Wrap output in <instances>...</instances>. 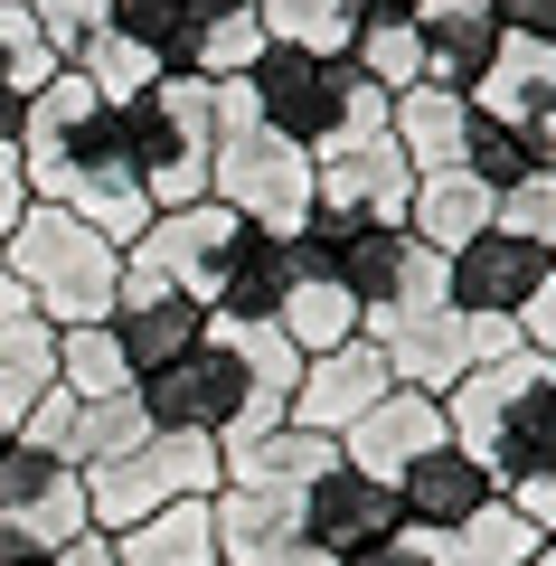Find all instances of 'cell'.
Instances as JSON below:
<instances>
[{
	"mask_svg": "<svg viewBox=\"0 0 556 566\" xmlns=\"http://www.w3.org/2000/svg\"><path fill=\"white\" fill-rule=\"evenodd\" d=\"M20 170H29V199L76 208V218L95 227V237H114V245H133L141 227H151V199H141V180H133V151H123V114L76 76V66H57V76L29 95Z\"/></svg>",
	"mask_w": 556,
	"mask_h": 566,
	"instance_id": "cell-1",
	"label": "cell"
},
{
	"mask_svg": "<svg viewBox=\"0 0 556 566\" xmlns=\"http://www.w3.org/2000/svg\"><path fill=\"white\" fill-rule=\"evenodd\" d=\"M443 424L491 472L500 501L528 510L537 528H556V359L547 349H510V359H481L472 378H453Z\"/></svg>",
	"mask_w": 556,
	"mask_h": 566,
	"instance_id": "cell-2",
	"label": "cell"
},
{
	"mask_svg": "<svg viewBox=\"0 0 556 566\" xmlns=\"http://www.w3.org/2000/svg\"><path fill=\"white\" fill-rule=\"evenodd\" d=\"M0 264L20 274V293H29L57 331L104 322V312H114V293H123V245L95 237L76 208H48V199H29V218L10 227Z\"/></svg>",
	"mask_w": 556,
	"mask_h": 566,
	"instance_id": "cell-3",
	"label": "cell"
},
{
	"mask_svg": "<svg viewBox=\"0 0 556 566\" xmlns=\"http://www.w3.org/2000/svg\"><path fill=\"white\" fill-rule=\"evenodd\" d=\"M114 114H123V151H133V180L151 199V218L208 199V170H218V85L160 76L151 95L114 104Z\"/></svg>",
	"mask_w": 556,
	"mask_h": 566,
	"instance_id": "cell-4",
	"label": "cell"
},
{
	"mask_svg": "<svg viewBox=\"0 0 556 566\" xmlns=\"http://www.w3.org/2000/svg\"><path fill=\"white\" fill-rule=\"evenodd\" d=\"M312 180H321L312 151L283 142L274 123H255L218 85V170H208V199L237 208V218L264 227V237H302V227H312Z\"/></svg>",
	"mask_w": 556,
	"mask_h": 566,
	"instance_id": "cell-5",
	"label": "cell"
},
{
	"mask_svg": "<svg viewBox=\"0 0 556 566\" xmlns=\"http://www.w3.org/2000/svg\"><path fill=\"white\" fill-rule=\"evenodd\" d=\"M141 416H151L160 434H208V444H227V434H264L255 378H245V340L227 322H208V340H189L170 368L141 378Z\"/></svg>",
	"mask_w": 556,
	"mask_h": 566,
	"instance_id": "cell-6",
	"label": "cell"
},
{
	"mask_svg": "<svg viewBox=\"0 0 556 566\" xmlns=\"http://www.w3.org/2000/svg\"><path fill=\"white\" fill-rule=\"evenodd\" d=\"M218 482H227V453L208 444V434H160L151 424L133 453H114V463L85 472V510H95V528L114 538V528L151 520V510H170V501H208Z\"/></svg>",
	"mask_w": 556,
	"mask_h": 566,
	"instance_id": "cell-7",
	"label": "cell"
},
{
	"mask_svg": "<svg viewBox=\"0 0 556 566\" xmlns=\"http://www.w3.org/2000/svg\"><path fill=\"white\" fill-rule=\"evenodd\" d=\"M237 237H245V218H237V208H218V199L160 208V218L123 245V274L179 283V293H199V303L218 312V283H227V264H237Z\"/></svg>",
	"mask_w": 556,
	"mask_h": 566,
	"instance_id": "cell-8",
	"label": "cell"
},
{
	"mask_svg": "<svg viewBox=\"0 0 556 566\" xmlns=\"http://www.w3.org/2000/svg\"><path fill=\"white\" fill-rule=\"evenodd\" d=\"M331 274L358 293L368 322H397V312H434L443 303V255L416 227H349L331 255Z\"/></svg>",
	"mask_w": 556,
	"mask_h": 566,
	"instance_id": "cell-9",
	"label": "cell"
},
{
	"mask_svg": "<svg viewBox=\"0 0 556 566\" xmlns=\"http://www.w3.org/2000/svg\"><path fill=\"white\" fill-rule=\"evenodd\" d=\"M95 528V510H85V472L66 463V453L29 444V434H10L0 444V538H29V547H66Z\"/></svg>",
	"mask_w": 556,
	"mask_h": 566,
	"instance_id": "cell-10",
	"label": "cell"
},
{
	"mask_svg": "<svg viewBox=\"0 0 556 566\" xmlns=\"http://www.w3.org/2000/svg\"><path fill=\"white\" fill-rule=\"evenodd\" d=\"M406 199H416V161L397 151V133L349 142V151H321L312 180V227H406Z\"/></svg>",
	"mask_w": 556,
	"mask_h": 566,
	"instance_id": "cell-11",
	"label": "cell"
},
{
	"mask_svg": "<svg viewBox=\"0 0 556 566\" xmlns=\"http://www.w3.org/2000/svg\"><path fill=\"white\" fill-rule=\"evenodd\" d=\"M547 274H556L547 245L510 237V227H481L472 245L443 255V303H453V312H481V322H518L528 293H547Z\"/></svg>",
	"mask_w": 556,
	"mask_h": 566,
	"instance_id": "cell-12",
	"label": "cell"
},
{
	"mask_svg": "<svg viewBox=\"0 0 556 566\" xmlns=\"http://www.w3.org/2000/svg\"><path fill=\"white\" fill-rule=\"evenodd\" d=\"M208 520H218V566H312L302 491H283V482H218Z\"/></svg>",
	"mask_w": 556,
	"mask_h": 566,
	"instance_id": "cell-13",
	"label": "cell"
},
{
	"mask_svg": "<svg viewBox=\"0 0 556 566\" xmlns=\"http://www.w3.org/2000/svg\"><path fill=\"white\" fill-rule=\"evenodd\" d=\"M397 387V368H387V349L358 331V340H339V349H321V359H302V387H293V424H312V434H349L368 406Z\"/></svg>",
	"mask_w": 556,
	"mask_h": 566,
	"instance_id": "cell-14",
	"label": "cell"
},
{
	"mask_svg": "<svg viewBox=\"0 0 556 566\" xmlns=\"http://www.w3.org/2000/svg\"><path fill=\"white\" fill-rule=\"evenodd\" d=\"M114 340H123V359H133V378H151V368H170L189 340H208V322L218 312L199 303V293H179V283H151V274H123V293H114Z\"/></svg>",
	"mask_w": 556,
	"mask_h": 566,
	"instance_id": "cell-15",
	"label": "cell"
},
{
	"mask_svg": "<svg viewBox=\"0 0 556 566\" xmlns=\"http://www.w3.org/2000/svg\"><path fill=\"white\" fill-rule=\"evenodd\" d=\"M443 434H453V424H443V397H424V387H387V397L339 434V463L397 491V472L416 463V453H434Z\"/></svg>",
	"mask_w": 556,
	"mask_h": 566,
	"instance_id": "cell-16",
	"label": "cell"
},
{
	"mask_svg": "<svg viewBox=\"0 0 556 566\" xmlns=\"http://www.w3.org/2000/svg\"><path fill=\"white\" fill-rule=\"evenodd\" d=\"M397 491L387 482H368V472H349V463H331L312 491H302V538H312V557H358V547H378V538H397Z\"/></svg>",
	"mask_w": 556,
	"mask_h": 566,
	"instance_id": "cell-17",
	"label": "cell"
},
{
	"mask_svg": "<svg viewBox=\"0 0 556 566\" xmlns=\"http://www.w3.org/2000/svg\"><path fill=\"white\" fill-rule=\"evenodd\" d=\"M481 501H500V491H491V472H481L472 453L453 444V434H443L434 453H416V463L397 472V520L416 528V538H443V528H462Z\"/></svg>",
	"mask_w": 556,
	"mask_h": 566,
	"instance_id": "cell-18",
	"label": "cell"
},
{
	"mask_svg": "<svg viewBox=\"0 0 556 566\" xmlns=\"http://www.w3.org/2000/svg\"><path fill=\"white\" fill-rule=\"evenodd\" d=\"M227 482H283V491H312L321 472L339 463V444L331 434H312V424H264V434H227Z\"/></svg>",
	"mask_w": 556,
	"mask_h": 566,
	"instance_id": "cell-19",
	"label": "cell"
},
{
	"mask_svg": "<svg viewBox=\"0 0 556 566\" xmlns=\"http://www.w3.org/2000/svg\"><path fill=\"white\" fill-rule=\"evenodd\" d=\"M547 104H556V39H518V29H500V57L481 66V85H472V114L537 123Z\"/></svg>",
	"mask_w": 556,
	"mask_h": 566,
	"instance_id": "cell-20",
	"label": "cell"
},
{
	"mask_svg": "<svg viewBox=\"0 0 556 566\" xmlns=\"http://www.w3.org/2000/svg\"><path fill=\"white\" fill-rule=\"evenodd\" d=\"M274 331L302 349V359H321V349L358 340V331H368V312H358V293L331 274V264H302L293 293H283V312H274Z\"/></svg>",
	"mask_w": 556,
	"mask_h": 566,
	"instance_id": "cell-21",
	"label": "cell"
},
{
	"mask_svg": "<svg viewBox=\"0 0 556 566\" xmlns=\"http://www.w3.org/2000/svg\"><path fill=\"white\" fill-rule=\"evenodd\" d=\"M293 274H302L293 237L245 227V237H237V264H227V283H218V322H274L283 293H293Z\"/></svg>",
	"mask_w": 556,
	"mask_h": 566,
	"instance_id": "cell-22",
	"label": "cell"
},
{
	"mask_svg": "<svg viewBox=\"0 0 556 566\" xmlns=\"http://www.w3.org/2000/svg\"><path fill=\"white\" fill-rule=\"evenodd\" d=\"M397 151L416 170H462V142H472V95H443V85H406L397 114H387Z\"/></svg>",
	"mask_w": 556,
	"mask_h": 566,
	"instance_id": "cell-23",
	"label": "cell"
},
{
	"mask_svg": "<svg viewBox=\"0 0 556 566\" xmlns=\"http://www.w3.org/2000/svg\"><path fill=\"white\" fill-rule=\"evenodd\" d=\"M406 227H416V237L434 245V255H453V245H472L481 227H491V189H481L472 170H416Z\"/></svg>",
	"mask_w": 556,
	"mask_h": 566,
	"instance_id": "cell-24",
	"label": "cell"
},
{
	"mask_svg": "<svg viewBox=\"0 0 556 566\" xmlns=\"http://www.w3.org/2000/svg\"><path fill=\"white\" fill-rule=\"evenodd\" d=\"M114 557L123 566H218V520H208V501H170L151 520L114 528Z\"/></svg>",
	"mask_w": 556,
	"mask_h": 566,
	"instance_id": "cell-25",
	"label": "cell"
},
{
	"mask_svg": "<svg viewBox=\"0 0 556 566\" xmlns=\"http://www.w3.org/2000/svg\"><path fill=\"white\" fill-rule=\"evenodd\" d=\"M537 547H547V528H537L528 510L481 501L462 528H443V538H434V566H528Z\"/></svg>",
	"mask_w": 556,
	"mask_h": 566,
	"instance_id": "cell-26",
	"label": "cell"
},
{
	"mask_svg": "<svg viewBox=\"0 0 556 566\" xmlns=\"http://www.w3.org/2000/svg\"><path fill=\"white\" fill-rule=\"evenodd\" d=\"M349 66L368 85H387V95H406V85H424V29H416V10H368L358 20V39H349Z\"/></svg>",
	"mask_w": 556,
	"mask_h": 566,
	"instance_id": "cell-27",
	"label": "cell"
},
{
	"mask_svg": "<svg viewBox=\"0 0 556 566\" xmlns=\"http://www.w3.org/2000/svg\"><path fill=\"white\" fill-rule=\"evenodd\" d=\"M57 387L66 397H133V359H123V340H114V322H85V331H57Z\"/></svg>",
	"mask_w": 556,
	"mask_h": 566,
	"instance_id": "cell-28",
	"label": "cell"
},
{
	"mask_svg": "<svg viewBox=\"0 0 556 566\" xmlns=\"http://www.w3.org/2000/svg\"><path fill=\"white\" fill-rule=\"evenodd\" d=\"M66 66H76V76L95 85L104 104H133V95H151V85H160V57L133 39V29H114V20H104V29H95V39H85Z\"/></svg>",
	"mask_w": 556,
	"mask_h": 566,
	"instance_id": "cell-29",
	"label": "cell"
},
{
	"mask_svg": "<svg viewBox=\"0 0 556 566\" xmlns=\"http://www.w3.org/2000/svg\"><path fill=\"white\" fill-rule=\"evenodd\" d=\"M0 368H20L29 387L57 378V322L20 293V274H10V264H0Z\"/></svg>",
	"mask_w": 556,
	"mask_h": 566,
	"instance_id": "cell-30",
	"label": "cell"
},
{
	"mask_svg": "<svg viewBox=\"0 0 556 566\" xmlns=\"http://www.w3.org/2000/svg\"><path fill=\"white\" fill-rule=\"evenodd\" d=\"M462 170H472L481 189H518V180H537V142H528V123H500V114H472V142H462Z\"/></svg>",
	"mask_w": 556,
	"mask_h": 566,
	"instance_id": "cell-31",
	"label": "cell"
},
{
	"mask_svg": "<svg viewBox=\"0 0 556 566\" xmlns=\"http://www.w3.org/2000/svg\"><path fill=\"white\" fill-rule=\"evenodd\" d=\"M378 0H264V29L293 48H321V57H349L358 20H368Z\"/></svg>",
	"mask_w": 556,
	"mask_h": 566,
	"instance_id": "cell-32",
	"label": "cell"
},
{
	"mask_svg": "<svg viewBox=\"0 0 556 566\" xmlns=\"http://www.w3.org/2000/svg\"><path fill=\"white\" fill-rule=\"evenodd\" d=\"M141 434H151V416H141V387H133V397H95V406H76L66 463H76V472H95V463H114V453H133Z\"/></svg>",
	"mask_w": 556,
	"mask_h": 566,
	"instance_id": "cell-33",
	"label": "cell"
},
{
	"mask_svg": "<svg viewBox=\"0 0 556 566\" xmlns=\"http://www.w3.org/2000/svg\"><path fill=\"white\" fill-rule=\"evenodd\" d=\"M491 57H500V20L491 29H424V85H443V95H472Z\"/></svg>",
	"mask_w": 556,
	"mask_h": 566,
	"instance_id": "cell-34",
	"label": "cell"
},
{
	"mask_svg": "<svg viewBox=\"0 0 556 566\" xmlns=\"http://www.w3.org/2000/svg\"><path fill=\"white\" fill-rule=\"evenodd\" d=\"M57 66H66V57L39 39V20H29L20 0H0V85H10V95H39Z\"/></svg>",
	"mask_w": 556,
	"mask_h": 566,
	"instance_id": "cell-35",
	"label": "cell"
},
{
	"mask_svg": "<svg viewBox=\"0 0 556 566\" xmlns=\"http://www.w3.org/2000/svg\"><path fill=\"white\" fill-rule=\"evenodd\" d=\"M491 227H510V237H528V245H547V255H556V170L500 189V199H491Z\"/></svg>",
	"mask_w": 556,
	"mask_h": 566,
	"instance_id": "cell-36",
	"label": "cell"
},
{
	"mask_svg": "<svg viewBox=\"0 0 556 566\" xmlns=\"http://www.w3.org/2000/svg\"><path fill=\"white\" fill-rule=\"evenodd\" d=\"M20 10H29V20H39V39L57 48V57H76V48L95 39L104 20H114V10H104V0H20Z\"/></svg>",
	"mask_w": 556,
	"mask_h": 566,
	"instance_id": "cell-37",
	"label": "cell"
},
{
	"mask_svg": "<svg viewBox=\"0 0 556 566\" xmlns=\"http://www.w3.org/2000/svg\"><path fill=\"white\" fill-rule=\"evenodd\" d=\"M339 566H434V538H416V528H397V538L358 547V557H339Z\"/></svg>",
	"mask_w": 556,
	"mask_h": 566,
	"instance_id": "cell-38",
	"label": "cell"
},
{
	"mask_svg": "<svg viewBox=\"0 0 556 566\" xmlns=\"http://www.w3.org/2000/svg\"><path fill=\"white\" fill-rule=\"evenodd\" d=\"M491 20L518 39H556V0H491Z\"/></svg>",
	"mask_w": 556,
	"mask_h": 566,
	"instance_id": "cell-39",
	"label": "cell"
},
{
	"mask_svg": "<svg viewBox=\"0 0 556 566\" xmlns=\"http://www.w3.org/2000/svg\"><path fill=\"white\" fill-rule=\"evenodd\" d=\"M20 218H29V170H20V151H0V245H10Z\"/></svg>",
	"mask_w": 556,
	"mask_h": 566,
	"instance_id": "cell-40",
	"label": "cell"
},
{
	"mask_svg": "<svg viewBox=\"0 0 556 566\" xmlns=\"http://www.w3.org/2000/svg\"><path fill=\"white\" fill-rule=\"evenodd\" d=\"M518 340L556 359V274H547V293H528V312H518Z\"/></svg>",
	"mask_w": 556,
	"mask_h": 566,
	"instance_id": "cell-41",
	"label": "cell"
},
{
	"mask_svg": "<svg viewBox=\"0 0 556 566\" xmlns=\"http://www.w3.org/2000/svg\"><path fill=\"white\" fill-rule=\"evenodd\" d=\"M424 29H491V0H416Z\"/></svg>",
	"mask_w": 556,
	"mask_h": 566,
	"instance_id": "cell-42",
	"label": "cell"
},
{
	"mask_svg": "<svg viewBox=\"0 0 556 566\" xmlns=\"http://www.w3.org/2000/svg\"><path fill=\"white\" fill-rule=\"evenodd\" d=\"M29 397H39V387H29L20 368H0V444H10V434L29 424Z\"/></svg>",
	"mask_w": 556,
	"mask_h": 566,
	"instance_id": "cell-43",
	"label": "cell"
},
{
	"mask_svg": "<svg viewBox=\"0 0 556 566\" xmlns=\"http://www.w3.org/2000/svg\"><path fill=\"white\" fill-rule=\"evenodd\" d=\"M20 123H29V95H10V85H0V151H20Z\"/></svg>",
	"mask_w": 556,
	"mask_h": 566,
	"instance_id": "cell-44",
	"label": "cell"
},
{
	"mask_svg": "<svg viewBox=\"0 0 556 566\" xmlns=\"http://www.w3.org/2000/svg\"><path fill=\"white\" fill-rule=\"evenodd\" d=\"M528 142H537V161H547V170H556V104H547V114H537V123H528Z\"/></svg>",
	"mask_w": 556,
	"mask_h": 566,
	"instance_id": "cell-45",
	"label": "cell"
},
{
	"mask_svg": "<svg viewBox=\"0 0 556 566\" xmlns=\"http://www.w3.org/2000/svg\"><path fill=\"white\" fill-rule=\"evenodd\" d=\"M104 10H160V0H104Z\"/></svg>",
	"mask_w": 556,
	"mask_h": 566,
	"instance_id": "cell-46",
	"label": "cell"
},
{
	"mask_svg": "<svg viewBox=\"0 0 556 566\" xmlns=\"http://www.w3.org/2000/svg\"><path fill=\"white\" fill-rule=\"evenodd\" d=\"M528 566H556V557H547V547H537V557H528Z\"/></svg>",
	"mask_w": 556,
	"mask_h": 566,
	"instance_id": "cell-47",
	"label": "cell"
},
{
	"mask_svg": "<svg viewBox=\"0 0 556 566\" xmlns=\"http://www.w3.org/2000/svg\"><path fill=\"white\" fill-rule=\"evenodd\" d=\"M547 557H556V528H547Z\"/></svg>",
	"mask_w": 556,
	"mask_h": 566,
	"instance_id": "cell-48",
	"label": "cell"
},
{
	"mask_svg": "<svg viewBox=\"0 0 556 566\" xmlns=\"http://www.w3.org/2000/svg\"><path fill=\"white\" fill-rule=\"evenodd\" d=\"M312 566H339V557H312Z\"/></svg>",
	"mask_w": 556,
	"mask_h": 566,
	"instance_id": "cell-49",
	"label": "cell"
},
{
	"mask_svg": "<svg viewBox=\"0 0 556 566\" xmlns=\"http://www.w3.org/2000/svg\"><path fill=\"white\" fill-rule=\"evenodd\" d=\"M255 10H264V0H255Z\"/></svg>",
	"mask_w": 556,
	"mask_h": 566,
	"instance_id": "cell-50",
	"label": "cell"
}]
</instances>
